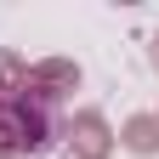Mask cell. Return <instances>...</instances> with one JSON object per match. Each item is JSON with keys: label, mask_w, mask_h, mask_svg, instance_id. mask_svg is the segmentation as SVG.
<instances>
[{"label": "cell", "mask_w": 159, "mask_h": 159, "mask_svg": "<svg viewBox=\"0 0 159 159\" xmlns=\"http://www.w3.org/2000/svg\"><path fill=\"white\" fill-rule=\"evenodd\" d=\"M63 108L46 80L0 63V159H34L57 148Z\"/></svg>", "instance_id": "cell-1"}]
</instances>
